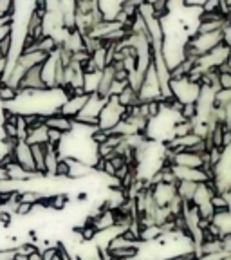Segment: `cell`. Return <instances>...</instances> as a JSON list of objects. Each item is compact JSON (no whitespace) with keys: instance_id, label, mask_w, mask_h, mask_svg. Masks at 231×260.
Masks as SVG:
<instances>
[{"instance_id":"cell-1","label":"cell","mask_w":231,"mask_h":260,"mask_svg":"<svg viewBox=\"0 0 231 260\" xmlns=\"http://www.w3.org/2000/svg\"><path fill=\"white\" fill-rule=\"evenodd\" d=\"M125 116V109L118 103V96H109L102 112L97 116V130L110 132L114 126L118 125Z\"/></svg>"},{"instance_id":"cell-2","label":"cell","mask_w":231,"mask_h":260,"mask_svg":"<svg viewBox=\"0 0 231 260\" xmlns=\"http://www.w3.org/2000/svg\"><path fill=\"white\" fill-rule=\"evenodd\" d=\"M45 126H47L49 130H58V132H61V134H71L73 132V119L65 118V116H60L58 112L54 114H47V118H45Z\"/></svg>"},{"instance_id":"cell-3","label":"cell","mask_w":231,"mask_h":260,"mask_svg":"<svg viewBox=\"0 0 231 260\" xmlns=\"http://www.w3.org/2000/svg\"><path fill=\"white\" fill-rule=\"evenodd\" d=\"M112 83H114V69L110 65H107L105 69L102 71V74H100V83H97V89H96L97 96L107 100V98L110 96V87H112Z\"/></svg>"},{"instance_id":"cell-4","label":"cell","mask_w":231,"mask_h":260,"mask_svg":"<svg viewBox=\"0 0 231 260\" xmlns=\"http://www.w3.org/2000/svg\"><path fill=\"white\" fill-rule=\"evenodd\" d=\"M210 224H211V226H215L222 237L224 235H231V217H229V210L213 211V217H211Z\"/></svg>"},{"instance_id":"cell-5","label":"cell","mask_w":231,"mask_h":260,"mask_svg":"<svg viewBox=\"0 0 231 260\" xmlns=\"http://www.w3.org/2000/svg\"><path fill=\"white\" fill-rule=\"evenodd\" d=\"M71 175V161L69 157H60L56 162V168H54V175L56 179H69Z\"/></svg>"},{"instance_id":"cell-6","label":"cell","mask_w":231,"mask_h":260,"mask_svg":"<svg viewBox=\"0 0 231 260\" xmlns=\"http://www.w3.org/2000/svg\"><path fill=\"white\" fill-rule=\"evenodd\" d=\"M16 100H18V90L9 87L4 81H0V102L11 103V102H16Z\"/></svg>"},{"instance_id":"cell-7","label":"cell","mask_w":231,"mask_h":260,"mask_svg":"<svg viewBox=\"0 0 231 260\" xmlns=\"http://www.w3.org/2000/svg\"><path fill=\"white\" fill-rule=\"evenodd\" d=\"M67 203H69V197L65 193L51 195V208H54V210H63Z\"/></svg>"},{"instance_id":"cell-8","label":"cell","mask_w":231,"mask_h":260,"mask_svg":"<svg viewBox=\"0 0 231 260\" xmlns=\"http://www.w3.org/2000/svg\"><path fill=\"white\" fill-rule=\"evenodd\" d=\"M32 204H27V203H16V206H15V210H13V215H16V217H25V215H29L32 211Z\"/></svg>"},{"instance_id":"cell-9","label":"cell","mask_w":231,"mask_h":260,"mask_svg":"<svg viewBox=\"0 0 231 260\" xmlns=\"http://www.w3.org/2000/svg\"><path fill=\"white\" fill-rule=\"evenodd\" d=\"M217 81H219L220 90H231V73H217Z\"/></svg>"},{"instance_id":"cell-10","label":"cell","mask_w":231,"mask_h":260,"mask_svg":"<svg viewBox=\"0 0 231 260\" xmlns=\"http://www.w3.org/2000/svg\"><path fill=\"white\" fill-rule=\"evenodd\" d=\"M13 222V217L9 211H0V224L2 226H9V224Z\"/></svg>"},{"instance_id":"cell-11","label":"cell","mask_w":231,"mask_h":260,"mask_svg":"<svg viewBox=\"0 0 231 260\" xmlns=\"http://www.w3.org/2000/svg\"><path fill=\"white\" fill-rule=\"evenodd\" d=\"M8 181H9L8 170H6L4 167H0V184H2V183H8Z\"/></svg>"},{"instance_id":"cell-12","label":"cell","mask_w":231,"mask_h":260,"mask_svg":"<svg viewBox=\"0 0 231 260\" xmlns=\"http://www.w3.org/2000/svg\"><path fill=\"white\" fill-rule=\"evenodd\" d=\"M25 260H42L40 251H32V253H29V255L25 256Z\"/></svg>"}]
</instances>
